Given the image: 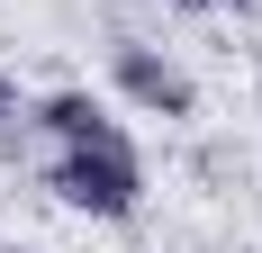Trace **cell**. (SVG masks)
I'll return each mask as SVG.
<instances>
[{
	"label": "cell",
	"mask_w": 262,
	"mask_h": 253,
	"mask_svg": "<svg viewBox=\"0 0 262 253\" xmlns=\"http://www.w3.org/2000/svg\"><path fill=\"white\" fill-rule=\"evenodd\" d=\"M46 190L63 208H81V217H136V199H145V163H136L127 136H108V145H63L54 154Z\"/></svg>",
	"instance_id": "cell-1"
},
{
	"label": "cell",
	"mask_w": 262,
	"mask_h": 253,
	"mask_svg": "<svg viewBox=\"0 0 262 253\" xmlns=\"http://www.w3.org/2000/svg\"><path fill=\"white\" fill-rule=\"evenodd\" d=\"M108 73H118V91H127L136 109H154V118H190V109H199L190 73L172 64V54H154V46H118V54H108Z\"/></svg>",
	"instance_id": "cell-2"
},
{
	"label": "cell",
	"mask_w": 262,
	"mask_h": 253,
	"mask_svg": "<svg viewBox=\"0 0 262 253\" xmlns=\"http://www.w3.org/2000/svg\"><path fill=\"white\" fill-rule=\"evenodd\" d=\"M36 126H46L54 145H108V136H127L91 91H46V100H36Z\"/></svg>",
	"instance_id": "cell-3"
},
{
	"label": "cell",
	"mask_w": 262,
	"mask_h": 253,
	"mask_svg": "<svg viewBox=\"0 0 262 253\" xmlns=\"http://www.w3.org/2000/svg\"><path fill=\"white\" fill-rule=\"evenodd\" d=\"M9 118H18V91H9V81H0V126H9Z\"/></svg>",
	"instance_id": "cell-4"
},
{
	"label": "cell",
	"mask_w": 262,
	"mask_h": 253,
	"mask_svg": "<svg viewBox=\"0 0 262 253\" xmlns=\"http://www.w3.org/2000/svg\"><path fill=\"white\" fill-rule=\"evenodd\" d=\"M217 9H253V0H217Z\"/></svg>",
	"instance_id": "cell-5"
},
{
	"label": "cell",
	"mask_w": 262,
	"mask_h": 253,
	"mask_svg": "<svg viewBox=\"0 0 262 253\" xmlns=\"http://www.w3.org/2000/svg\"><path fill=\"white\" fill-rule=\"evenodd\" d=\"M172 9H208V0H172Z\"/></svg>",
	"instance_id": "cell-6"
}]
</instances>
